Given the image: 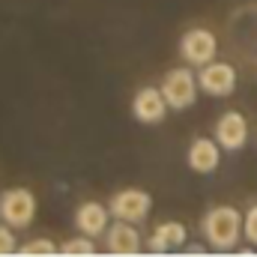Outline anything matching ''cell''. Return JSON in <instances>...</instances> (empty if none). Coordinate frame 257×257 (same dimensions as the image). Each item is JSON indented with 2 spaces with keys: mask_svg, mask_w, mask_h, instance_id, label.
<instances>
[{
  "mask_svg": "<svg viewBox=\"0 0 257 257\" xmlns=\"http://www.w3.org/2000/svg\"><path fill=\"white\" fill-rule=\"evenodd\" d=\"M197 81H200V90L206 96H230L236 90V69L230 63H206L200 66L197 72Z\"/></svg>",
  "mask_w": 257,
  "mask_h": 257,
  "instance_id": "obj_7",
  "label": "cell"
},
{
  "mask_svg": "<svg viewBox=\"0 0 257 257\" xmlns=\"http://www.w3.org/2000/svg\"><path fill=\"white\" fill-rule=\"evenodd\" d=\"M18 254H24V257H51V254H60V248H57L51 239H30V242L18 245Z\"/></svg>",
  "mask_w": 257,
  "mask_h": 257,
  "instance_id": "obj_14",
  "label": "cell"
},
{
  "mask_svg": "<svg viewBox=\"0 0 257 257\" xmlns=\"http://www.w3.org/2000/svg\"><path fill=\"white\" fill-rule=\"evenodd\" d=\"M215 54H218V39H215L212 30H206V27H192V30L183 33V39H180V57L189 66H197V69H200V66L212 63Z\"/></svg>",
  "mask_w": 257,
  "mask_h": 257,
  "instance_id": "obj_4",
  "label": "cell"
},
{
  "mask_svg": "<svg viewBox=\"0 0 257 257\" xmlns=\"http://www.w3.org/2000/svg\"><path fill=\"white\" fill-rule=\"evenodd\" d=\"M159 87H162L171 111H186V108H192L194 102H197L200 81H197V75L189 66H174V69L165 72V78H162Z\"/></svg>",
  "mask_w": 257,
  "mask_h": 257,
  "instance_id": "obj_2",
  "label": "cell"
},
{
  "mask_svg": "<svg viewBox=\"0 0 257 257\" xmlns=\"http://www.w3.org/2000/svg\"><path fill=\"white\" fill-rule=\"evenodd\" d=\"M150 206H153V197L144 189H123V192L114 194L111 203H108V209H111L114 218L132 221V224H141L150 215Z\"/></svg>",
  "mask_w": 257,
  "mask_h": 257,
  "instance_id": "obj_5",
  "label": "cell"
},
{
  "mask_svg": "<svg viewBox=\"0 0 257 257\" xmlns=\"http://www.w3.org/2000/svg\"><path fill=\"white\" fill-rule=\"evenodd\" d=\"M186 242H189V233L180 221H162L150 233L147 248H150V254H168V251H183Z\"/></svg>",
  "mask_w": 257,
  "mask_h": 257,
  "instance_id": "obj_11",
  "label": "cell"
},
{
  "mask_svg": "<svg viewBox=\"0 0 257 257\" xmlns=\"http://www.w3.org/2000/svg\"><path fill=\"white\" fill-rule=\"evenodd\" d=\"M242 230H245L248 245H257V203L245 212V224H242Z\"/></svg>",
  "mask_w": 257,
  "mask_h": 257,
  "instance_id": "obj_16",
  "label": "cell"
},
{
  "mask_svg": "<svg viewBox=\"0 0 257 257\" xmlns=\"http://www.w3.org/2000/svg\"><path fill=\"white\" fill-rule=\"evenodd\" d=\"M242 224H245V215L236 206H212L203 215L200 230L212 251H233L239 245V239L245 236Z\"/></svg>",
  "mask_w": 257,
  "mask_h": 257,
  "instance_id": "obj_1",
  "label": "cell"
},
{
  "mask_svg": "<svg viewBox=\"0 0 257 257\" xmlns=\"http://www.w3.org/2000/svg\"><path fill=\"white\" fill-rule=\"evenodd\" d=\"M15 227H9L6 221L0 224V257L6 254H18V242H15V233H12Z\"/></svg>",
  "mask_w": 257,
  "mask_h": 257,
  "instance_id": "obj_15",
  "label": "cell"
},
{
  "mask_svg": "<svg viewBox=\"0 0 257 257\" xmlns=\"http://www.w3.org/2000/svg\"><path fill=\"white\" fill-rule=\"evenodd\" d=\"M105 248H108V254H114V257H135V254H141L144 242H141V233L135 230L132 221H120L117 218L105 230Z\"/></svg>",
  "mask_w": 257,
  "mask_h": 257,
  "instance_id": "obj_8",
  "label": "cell"
},
{
  "mask_svg": "<svg viewBox=\"0 0 257 257\" xmlns=\"http://www.w3.org/2000/svg\"><path fill=\"white\" fill-rule=\"evenodd\" d=\"M186 162H189V168L194 174H212L221 165V144L212 141V138H194L189 144Z\"/></svg>",
  "mask_w": 257,
  "mask_h": 257,
  "instance_id": "obj_10",
  "label": "cell"
},
{
  "mask_svg": "<svg viewBox=\"0 0 257 257\" xmlns=\"http://www.w3.org/2000/svg\"><path fill=\"white\" fill-rule=\"evenodd\" d=\"M36 218V194L30 189H6L0 194V221L15 230L30 227Z\"/></svg>",
  "mask_w": 257,
  "mask_h": 257,
  "instance_id": "obj_3",
  "label": "cell"
},
{
  "mask_svg": "<svg viewBox=\"0 0 257 257\" xmlns=\"http://www.w3.org/2000/svg\"><path fill=\"white\" fill-rule=\"evenodd\" d=\"M168 111H171V105H168L162 87H144V90H138L135 99H132V114H135L138 123L156 126V123H162V120L168 117Z\"/></svg>",
  "mask_w": 257,
  "mask_h": 257,
  "instance_id": "obj_6",
  "label": "cell"
},
{
  "mask_svg": "<svg viewBox=\"0 0 257 257\" xmlns=\"http://www.w3.org/2000/svg\"><path fill=\"white\" fill-rule=\"evenodd\" d=\"M215 141L221 144L224 153H236L248 141V123L239 111H227L215 120Z\"/></svg>",
  "mask_w": 257,
  "mask_h": 257,
  "instance_id": "obj_9",
  "label": "cell"
},
{
  "mask_svg": "<svg viewBox=\"0 0 257 257\" xmlns=\"http://www.w3.org/2000/svg\"><path fill=\"white\" fill-rule=\"evenodd\" d=\"M75 224H78L81 233H87V236H93V239H96V236H105V230L111 227V209L102 206V203H96V200H87V203L78 206Z\"/></svg>",
  "mask_w": 257,
  "mask_h": 257,
  "instance_id": "obj_12",
  "label": "cell"
},
{
  "mask_svg": "<svg viewBox=\"0 0 257 257\" xmlns=\"http://www.w3.org/2000/svg\"><path fill=\"white\" fill-rule=\"evenodd\" d=\"M60 254L63 257H93L96 254V242H93V236L78 233V236L66 239L63 245H60Z\"/></svg>",
  "mask_w": 257,
  "mask_h": 257,
  "instance_id": "obj_13",
  "label": "cell"
}]
</instances>
